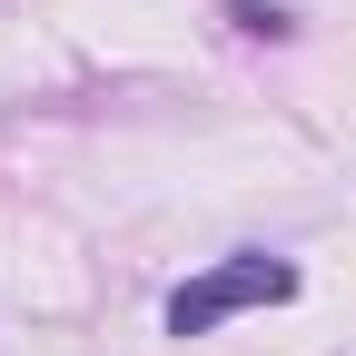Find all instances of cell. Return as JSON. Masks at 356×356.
Wrapping results in <instances>:
<instances>
[{"instance_id": "cell-1", "label": "cell", "mask_w": 356, "mask_h": 356, "mask_svg": "<svg viewBox=\"0 0 356 356\" xmlns=\"http://www.w3.org/2000/svg\"><path fill=\"white\" fill-rule=\"evenodd\" d=\"M297 287H307V277H297V257H277V248H238V257H208L188 287H168L159 327H168V337H208V327L248 317V307H287Z\"/></svg>"}, {"instance_id": "cell-2", "label": "cell", "mask_w": 356, "mask_h": 356, "mask_svg": "<svg viewBox=\"0 0 356 356\" xmlns=\"http://www.w3.org/2000/svg\"><path fill=\"white\" fill-rule=\"evenodd\" d=\"M218 20L238 40H297V10H277V0H218Z\"/></svg>"}]
</instances>
